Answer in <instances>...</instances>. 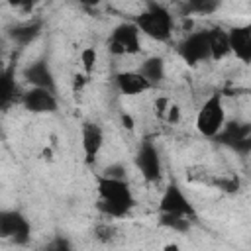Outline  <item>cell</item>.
<instances>
[{
  "instance_id": "obj_19",
  "label": "cell",
  "mask_w": 251,
  "mask_h": 251,
  "mask_svg": "<svg viewBox=\"0 0 251 251\" xmlns=\"http://www.w3.org/2000/svg\"><path fill=\"white\" fill-rule=\"evenodd\" d=\"M208 186H214V188H218L222 192H227V194H235V192H239L241 182H239L237 175H220V176L212 175V180H210Z\"/></svg>"
},
{
  "instance_id": "obj_4",
  "label": "cell",
  "mask_w": 251,
  "mask_h": 251,
  "mask_svg": "<svg viewBox=\"0 0 251 251\" xmlns=\"http://www.w3.org/2000/svg\"><path fill=\"white\" fill-rule=\"evenodd\" d=\"M31 237L27 218L18 210H0V239H10L16 245H25Z\"/></svg>"
},
{
  "instance_id": "obj_17",
  "label": "cell",
  "mask_w": 251,
  "mask_h": 251,
  "mask_svg": "<svg viewBox=\"0 0 251 251\" xmlns=\"http://www.w3.org/2000/svg\"><path fill=\"white\" fill-rule=\"evenodd\" d=\"M41 20H33V22H25V24H20L16 27H12L8 31V35L18 43V45H29L39 33H41Z\"/></svg>"
},
{
  "instance_id": "obj_26",
  "label": "cell",
  "mask_w": 251,
  "mask_h": 251,
  "mask_svg": "<svg viewBox=\"0 0 251 251\" xmlns=\"http://www.w3.org/2000/svg\"><path fill=\"white\" fill-rule=\"evenodd\" d=\"M102 176H108V178H122L126 180V167L122 163H116V165H110L104 169Z\"/></svg>"
},
{
  "instance_id": "obj_29",
  "label": "cell",
  "mask_w": 251,
  "mask_h": 251,
  "mask_svg": "<svg viewBox=\"0 0 251 251\" xmlns=\"http://www.w3.org/2000/svg\"><path fill=\"white\" fill-rule=\"evenodd\" d=\"M122 124H124L127 129H133V120H131V116H127V114L122 116Z\"/></svg>"
},
{
  "instance_id": "obj_8",
  "label": "cell",
  "mask_w": 251,
  "mask_h": 251,
  "mask_svg": "<svg viewBox=\"0 0 251 251\" xmlns=\"http://www.w3.org/2000/svg\"><path fill=\"white\" fill-rule=\"evenodd\" d=\"M135 167L147 182H157L161 178V157L151 139H143L135 153Z\"/></svg>"
},
{
  "instance_id": "obj_25",
  "label": "cell",
  "mask_w": 251,
  "mask_h": 251,
  "mask_svg": "<svg viewBox=\"0 0 251 251\" xmlns=\"http://www.w3.org/2000/svg\"><path fill=\"white\" fill-rule=\"evenodd\" d=\"M43 251H73V245H71V241L67 237L59 235V237H53Z\"/></svg>"
},
{
  "instance_id": "obj_14",
  "label": "cell",
  "mask_w": 251,
  "mask_h": 251,
  "mask_svg": "<svg viewBox=\"0 0 251 251\" xmlns=\"http://www.w3.org/2000/svg\"><path fill=\"white\" fill-rule=\"evenodd\" d=\"M227 41H229V51L235 53L237 59L243 63L251 61V25H235L227 31Z\"/></svg>"
},
{
  "instance_id": "obj_10",
  "label": "cell",
  "mask_w": 251,
  "mask_h": 251,
  "mask_svg": "<svg viewBox=\"0 0 251 251\" xmlns=\"http://www.w3.org/2000/svg\"><path fill=\"white\" fill-rule=\"evenodd\" d=\"M20 102L25 110L33 114H55L59 110L57 96L43 88H29L20 96Z\"/></svg>"
},
{
  "instance_id": "obj_12",
  "label": "cell",
  "mask_w": 251,
  "mask_h": 251,
  "mask_svg": "<svg viewBox=\"0 0 251 251\" xmlns=\"http://www.w3.org/2000/svg\"><path fill=\"white\" fill-rule=\"evenodd\" d=\"M24 76H25V80L31 84V88H43V90H49V92H53V94H55V90H57L53 71H51V67H49V63H47L45 59L33 61V63L24 71Z\"/></svg>"
},
{
  "instance_id": "obj_27",
  "label": "cell",
  "mask_w": 251,
  "mask_h": 251,
  "mask_svg": "<svg viewBox=\"0 0 251 251\" xmlns=\"http://www.w3.org/2000/svg\"><path fill=\"white\" fill-rule=\"evenodd\" d=\"M167 120L171 124H176L180 120V108L176 104H169V108H167Z\"/></svg>"
},
{
  "instance_id": "obj_18",
  "label": "cell",
  "mask_w": 251,
  "mask_h": 251,
  "mask_svg": "<svg viewBox=\"0 0 251 251\" xmlns=\"http://www.w3.org/2000/svg\"><path fill=\"white\" fill-rule=\"evenodd\" d=\"M151 86H157L163 78H165V61L161 57H149L141 63L139 71H137Z\"/></svg>"
},
{
  "instance_id": "obj_16",
  "label": "cell",
  "mask_w": 251,
  "mask_h": 251,
  "mask_svg": "<svg viewBox=\"0 0 251 251\" xmlns=\"http://www.w3.org/2000/svg\"><path fill=\"white\" fill-rule=\"evenodd\" d=\"M208 33V49H210V59L220 61L227 57L229 51V41H227V31L222 27H212L206 31Z\"/></svg>"
},
{
  "instance_id": "obj_5",
  "label": "cell",
  "mask_w": 251,
  "mask_h": 251,
  "mask_svg": "<svg viewBox=\"0 0 251 251\" xmlns=\"http://www.w3.org/2000/svg\"><path fill=\"white\" fill-rule=\"evenodd\" d=\"M108 49L112 55H137L141 51L139 29L133 22H124L116 25L108 39Z\"/></svg>"
},
{
  "instance_id": "obj_1",
  "label": "cell",
  "mask_w": 251,
  "mask_h": 251,
  "mask_svg": "<svg viewBox=\"0 0 251 251\" xmlns=\"http://www.w3.org/2000/svg\"><path fill=\"white\" fill-rule=\"evenodd\" d=\"M96 190H98L96 208L108 218H126L135 206L131 188L122 178H108V176L98 175Z\"/></svg>"
},
{
  "instance_id": "obj_30",
  "label": "cell",
  "mask_w": 251,
  "mask_h": 251,
  "mask_svg": "<svg viewBox=\"0 0 251 251\" xmlns=\"http://www.w3.org/2000/svg\"><path fill=\"white\" fill-rule=\"evenodd\" d=\"M165 251H178L176 245H165Z\"/></svg>"
},
{
  "instance_id": "obj_21",
  "label": "cell",
  "mask_w": 251,
  "mask_h": 251,
  "mask_svg": "<svg viewBox=\"0 0 251 251\" xmlns=\"http://www.w3.org/2000/svg\"><path fill=\"white\" fill-rule=\"evenodd\" d=\"M94 239L108 245V243H114L118 239V229L112 226V224H98L94 227Z\"/></svg>"
},
{
  "instance_id": "obj_28",
  "label": "cell",
  "mask_w": 251,
  "mask_h": 251,
  "mask_svg": "<svg viewBox=\"0 0 251 251\" xmlns=\"http://www.w3.org/2000/svg\"><path fill=\"white\" fill-rule=\"evenodd\" d=\"M86 80H88V76H86V75H76V76H75V90H76V88H80Z\"/></svg>"
},
{
  "instance_id": "obj_15",
  "label": "cell",
  "mask_w": 251,
  "mask_h": 251,
  "mask_svg": "<svg viewBox=\"0 0 251 251\" xmlns=\"http://www.w3.org/2000/svg\"><path fill=\"white\" fill-rule=\"evenodd\" d=\"M114 82H116V88L122 94H127V96H135V94H141V92L153 88L137 71H122V73H116Z\"/></svg>"
},
{
  "instance_id": "obj_23",
  "label": "cell",
  "mask_w": 251,
  "mask_h": 251,
  "mask_svg": "<svg viewBox=\"0 0 251 251\" xmlns=\"http://www.w3.org/2000/svg\"><path fill=\"white\" fill-rule=\"evenodd\" d=\"M186 178L190 182H200V184H210L212 180V173L204 167H190L186 169Z\"/></svg>"
},
{
  "instance_id": "obj_2",
  "label": "cell",
  "mask_w": 251,
  "mask_h": 251,
  "mask_svg": "<svg viewBox=\"0 0 251 251\" xmlns=\"http://www.w3.org/2000/svg\"><path fill=\"white\" fill-rule=\"evenodd\" d=\"M133 24L139 29V33H145L147 37L161 43L169 41L173 35V16L165 6L157 2H149L147 10L135 16Z\"/></svg>"
},
{
  "instance_id": "obj_24",
  "label": "cell",
  "mask_w": 251,
  "mask_h": 251,
  "mask_svg": "<svg viewBox=\"0 0 251 251\" xmlns=\"http://www.w3.org/2000/svg\"><path fill=\"white\" fill-rule=\"evenodd\" d=\"M80 63H82L84 75L90 76L92 71H94V65H96V49L94 47H84L80 51Z\"/></svg>"
},
{
  "instance_id": "obj_7",
  "label": "cell",
  "mask_w": 251,
  "mask_h": 251,
  "mask_svg": "<svg viewBox=\"0 0 251 251\" xmlns=\"http://www.w3.org/2000/svg\"><path fill=\"white\" fill-rule=\"evenodd\" d=\"M220 145H226L241 155H247L251 149V126L239 122H227L214 137Z\"/></svg>"
},
{
  "instance_id": "obj_22",
  "label": "cell",
  "mask_w": 251,
  "mask_h": 251,
  "mask_svg": "<svg viewBox=\"0 0 251 251\" xmlns=\"http://www.w3.org/2000/svg\"><path fill=\"white\" fill-rule=\"evenodd\" d=\"M220 4L214 0H192L186 4V12L188 14H210L218 8Z\"/></svg>"
},
{
  "instance_id": "obj_20",
  "label": "cell",
  "mask_w": 251,
  "mask_h": 251,
  "mask_svg": "<svg viewBox=\"0 0 251 251\" xmlns=\"http://www.w3.org/2000/svg\"><path fill=\"white\" fill-rule=\"evenodd\" d=\"M159 224L163 227L175 229V231H188L190 229V220L184 216H175V214H159Z\"/></svg>"
},
{
  "instance_id": "obj_9",
  "label": "cell",
  "mask_w": 251,
  "mask_h": 251,
  "mask_svg": "<svg viewBox=\"0 0 251 251\" xmlns=\"http://www.w3.org/2000/svg\"><path fill=\"white\" fill-rule=\"evenodd\" d=\"M178 55L182 57V61L190 67L210 59V49H208V33L206 31H194L190 33L184 41H180V45L176 47Z\"/></svg>"
},
{
  "instance_id": "obj_13",
  "label": "cell",
  "mask_w": 251,
  "mask_h": 251,
  "mask_svg": "<svg viewBox=\"0 0 251 251\" xmlns=\"http://www.w3.org/2000/svg\"><path fill=\"white\" fill-rule=\"evenodd\" d=\"M104 143V131L98 124L94 122H84L82 124V151H84V161L86 165H92L102 149Z\"/></svg>"
},
{
  "instance_id": "obj_3",
  "label": "cell",
  "mask_w": 251,
  "mask_h": 251,
  "mask_svg": "<svg viewBox=\"0 0 251 251\" xmlns=\"http://www.w3.org/2000/svg\"><path fill=\"white\" fill-rule=\"evenodd\" d=\"M224 124H226V112H224L222 94L214 92L196 114V129L204 137L214 139L220 133V129L224 127Z\"/></svg>"
},
{
  "instance_id": "obj_6",
  "label": "cell",
  "mask_w": 251,
  "mask_h": 251,
  "mask_svg": "<svg viewBox=\"0 0 251 251\" xmlns=\"http://www.w3.org/2000/svg\"><path fill=\"white\" fill-rule=\"evenodd\" d=\"M159 214H175V216H184L188 218L190 222H194L198 218L192 202L184 196L182 188L176 184V182H171L165 192L161 194V200H159V206H157Z\"/></svg>"
},
{
  "instance_id": "obj_11",
  "label": "cell",
  "mask_w": 251,
  "mask_h": 251,
  "mask_svg": "<svg viewBox=\"0 0 251 251\" xmlns=\"http://www.w3.org/2000/svg\"><path fill=\"white\" fill-rule=\"evenodd\" d=\"M20 100V86L16 80V61L0 69V112L10 110Z\"/></svg>"
}]
</instances>
